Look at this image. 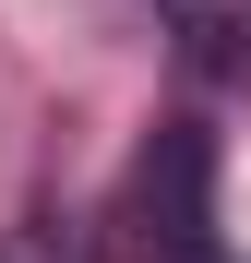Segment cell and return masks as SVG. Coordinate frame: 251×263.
I'll use <instances>...</instances> for the list:
<instances>
[{
  "mask_svg": "<svg viewBox=\"0 0 251 263\" xmlns=\"http://www.w3.org/2000/svg\"><path fill=\"white\" fill-rule=\"evenodd\" d=\"M120 251L132 263H191L216 251V144L203 120H156L132 180H120Z\"/></svg>",
  "mask_w": 251,
  "mask_h": 263,
  "instance_id": "cell-1",
  "label": "cell"
},
{
  "mask_svg": "<svg viewBox=\"0 0 251 263\" xmlns=\"http://www.w3.org/2000/svg\"><path fill=\"white\" fill-rule=\"evenodd\" d=\"M191 263H227V251H191Z\"/></svg>",
  "mask_w": 251,
  "mask_h": 263,
  "instance_id": "cell-3",
  "label": "cell"
},
{
  "mask_svg": "<svg viewBox=\"0 0 251 263\" xmlns=\"http://www.w3.org/2000/svg\"><path fill=\"white\" fill-rule=\"evenodd\" d=\"M191 60H251V0H156Z\"/></svg>",
  "mask_w": 251,
  "mask_h": 263,
  "instance_id": "cell-2",
  "label": "cell"
}]
</instances>
